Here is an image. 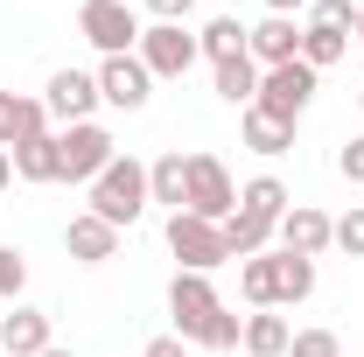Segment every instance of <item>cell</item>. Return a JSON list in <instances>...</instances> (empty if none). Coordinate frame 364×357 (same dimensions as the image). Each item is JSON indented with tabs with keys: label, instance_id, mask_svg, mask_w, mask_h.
<instances>
[{
	"label": "cell",
	"instance_id": "1",
	"mask_svg": "<svg viewBox=\"0 0 364 357\" xmlns=\"http://www.w3.org/2000/svg\"><path fill=\"white\" fill-rule=\"evenodd\" d=\"M147 203H154V196H147V169H140L134 154H119L105 176L91 182V218H105L112 231H127V224H134Z\"/></svg>",
	"mask_w": 364,
	"mask_h": 357
},
{
	"label": "cell",
	"instance_id": "2",
	"mask_svg": "<svg viewBox=\"0 0 364 357\" xmlns=\"http://www.w3.org/2000/svg\"><path fill=\"white\" fill-rule=\"evenodd\" d=\"M56 154H63V182H85L91 189V182L119 161V140L105 134L98 119H85V127H63V134H56Z\"/></svg>",
	"mask_w": 364,
	"mask_h": 357
},
{
	"label": "cell",
	"instance_id": "3",
	"mask_svg": "<svg viewBox=\"0 0 364 357\" xmlns=\"http://www.w3.org/2000/svg\"><path fill=\"white\" fill-rule=\"evenodd\" d=\"M309 98H316V70L294 56V63H273V70H259V112L267 119H280V127H294L301 112H309Z\"/></svg>",
	"mask_w": 364,
	"mask_h": 357
},
{
	"label": "cell",
	"instance_id": "4",
	"mask_svg": "<svg viewBox=\"0 0 364 357\" xmlns=\"http://www.w3.org/2000/svg\"><path fill=\"white\" fill-rule=\"evenodd\" d=\"M77 36H85L98 56H134L140 21H134L127 0H85V7H77Z\"/></svg>",
	"mask_w": 364,
	"mask_h": 357
},
{
	"label": "cell",
	"instance_id": "5",
	"mask_svg": "<svg viewBox=\"0 0 364 357\" xmlns=\"http://www.w3.org/2000/svg\"><path fill=\"white\" fill-rule=\"evenodd\" d=\"M168 252L182 260V273H210V267H225V260H231L225 224L189 218V211H176V218H168Z\"/></svg>",
	"mask_w": 364,
	"mask_h": 357
},
{
	"label": "cell",
	"instance_id": "6",
	"mask_svg": "<svg viewBox=\"0 0 364 357\" xmlns=\"http://www.w3.org/2000/svg\"><path fill=\"white\" fill-rule=\"evenodd\" d=\"M182 211H189V218H210V224H225L231 211H238L231 169L218 154H189V203H182Z\"/></svg>",
	"mask_w": 364,
	"mask_h": 357
},
{
	"label": "cell",
	"instance_id": "7",
	"mask_svg": "<svg viewBox=\"0 0 364 357\" xmlns=\"http://www.w3.org/2000/svg\"><path fill=\"white\" fill-rule=\"evenodd\" d=\"M140 63H147V78H182L196 63V36L182 21H154V28H140Z\"/></svg>",
	"mask_w": 364,
	"mask_h": 357
},
{
	"label": "cell",
	"instance_id": "8",
	"mask_svg": "<svg viewBox=\"0 0 364 357\" xmlns=\"http://www.w3.org/2000/svg\"><path fill=\"white\" fill-rule=\"evenodd\" d=\"M91 78H98V98H105V105H119V112H140V105L154 98V78H147V63H140V56H105Z\"/></svg>",
	"mask_w": 364,
	"mask_h": 357
},
{
	"label": "cell",
	"instance_id": "9",
	"mask_svg": "<svg viewBox=\"0 0 364 357\" xmlns=\"http://www.w3.org/2000/svg\"><path fill=\"white\" fill-rule=\"evenodd\" d=\"M273 238H280V252L322 260V252H329V238H336V218H322L316 203H287V218L273 224Z\"/></svg>",
	"mask_w": 364,
	"mask_h": 357
},
{
	"label": "cell",
	"instance_id": "10",
	"mask_svg": "<svg viewBox=\"0 0 364 357\" xmlns=\"http://www.w3.org/2000/svg\"><path fill=\"white\" fill-rule=\"evenodd\" d=\"M218 309H225V302H218L210 273H176V287H168V315H176V336H182V343H189Z\"/></svg>",
	"mask_w": 364,
	"mask_h": 357
},
{
	"label": "cell",
	"instance_id": "11",
	"mask_svg": "<svg viewBox=\"0 0 364 357\" xmlns=\"http://www.w3.org/2000/svg\"><path fill=\"white\" fill-rule=\"evenodd\" d=\"M43 105L63 119V127H85L91 105H98V78H91V70H56L49 91H43Z\"/></svg>",
	"mask_w": 364,
	"mask_h": 357
},
{
	"label": "cell",
	"instance_id": "12",
	"mask_svg": "<svg viewBox=\"0 0 364 357\" xmlns=\"http://www.w3.org/2000/svg\"><path fill=\"white\" fill-rule=\"evenodd\" d=\"M245 56H252L259 70H273V63H294V56H301V28H294L287 14H267L259 28H245Z\"/></svg>",
	"mask_w": 364,
	"mask_h": 357
},
{
	"label": "cell",
	"instance_id": "13",
	"mask_svg": "<svg viewBox=\"0 0 364 357\" xmlns=\"http://www.w3.org/2000/svg\"><path fill=\"white\" fill-rule=\"evenodd\" d=\"M63 252H70L77 267H105V260L119 252V231H112L105 218H91V211H85V218L63 224Z\"/></svg>",
	"mask_w": 364,
	"mask_h": 357
},
{
	"label": "cell",
	"instance_id": "14",
	"mask_svg": "<svg viewBox=\"0 0 364 357\" xmlns=\"http://www.w3.org/2000/svg\"><path fill=\"white\" fill-rule=\"evenodd\" d=\"M7 161H14V176L21 182H63V154H56V134H28L7 147Z\"/></svg>",
	"mask_w": 364,
	"mask_h": 357
},
{
	"label": "cell",
	"instance_id": "15",
	"mask_svg": "<svg viewBox=\"0 0 364 357\" xmlns=\"http://www.w3.org/2000/svg\"><path fill=\"white\" fill-rule=\"evenodd\" d=\"M49 351V315L43 309H14L0 322V357H43Z\"/></svg>",
	"mask_w": 364,
	"mask_h": 357
},
{
	"label": "cell",
	"instance_id": "16",
	"mask_svg": "<svg viewBox=\"0 0 364 357\" xmlns=\"http://www.w3.org/2000/svg\"><path fill=\"white\" fill-rule=\"evenodd\" d=\"M43 119H49V105H43V98L0 91V147H14V140H28V134H49Z\"/></svg>",
	"mask_w": 364,
	"mask_h": 357
},
{
	"label": "cell",
	"instance_id": "17",
	"mask_svg": "<svg viewBox=\"0 0 364 357\" xmlns=\"http://www.w3.org/2000/svg\"><path fill=\"white\" fill-rule=\"evenodd\" d=\"M147 196L168 203V218H176L182 203H189V154H161V161H147Z\"/></svg>",
	"mask_w": 364,
	"mask_h": 357
},
{
	"label": "cell",
	"instance_id": "18",
	"mask_svg": "<svg viewBox=\"0 0 364 357\" xmlns=\"http://www.w3.org/2000/svg\"><path fill=\"white\" fill-rule=\"evenodd\" d=\"M287 336H294V329H287V315L259 309V315H245V336H238V343H245L252 357H287Z\"/></svg>",
	"mask_w": 364,
	"mask_h": 357
},
{
	"label": "cell",
	"instance_id": "19",
	"mask_svg": "<svg viewBox=\"0 0 364 357\" xmlns=\"http://www.w3.org/2000/svg\"><path fill=\"white\" fill-rule=\"evenodd\" d=\"M273 287H280V309H287V302H309V294H316V260L273 252Z\"/></svg>",
	"mask_w": 364,
	"mask_h": 357
},
{
	"label": "cell",
	"instance_id": "20",
	"mask_svg": "<svg viewBox=\"0 0 364 357\" xmlns=\"http://www.w3.org/2000/svg\"><path fill=\"white\" fill-rule=\"evenodd\" d=\"M218 70V98L225 105H252L259 98V63L252 56H231V63H210Z\"/></svg>",
	"mask_w": 364,
	"mask_h": 357
},
{
	"label": "cell",
	"instance_id": "21",
	"mask_svg": "<svg viewBox=\"0 0 364 357\" xmlns=\"http://www.w3.org/2000/svg\"><path fill=\"white\" fill-rule=\"evenodd\" d=\"M238 211H252V218L280 224V218H287V182H280V176H252L245 189H238Z\"/></svg>",
	"mask_w": 364,
	"mask_h": 357
},
{
	"label": "cell",
	"instance_id": "22",
	"mask_svg": "<svg viewBox=\"0 0 364 357\" xmlns=\"http://www.w3.org/2000/svg\"><path fill=\"white\" fill-rule=\"evenodd\" d=\"M267 238H273V224H267V218H252V211H231V218H225V245H231V260H252V252H267Z\"/></svg>",
	"mask_w": 364,
	"mask_h": 357
},
{
	"label": "cell",
	"instance_id": "23",
	"mask_svg": "<svg viewBox=\"0 0 364 357\" xmlns=\"http://www.w3.org/2000/svg\"><path fill=\"white\" fill-rule=\"evenodd\" d=\"M238 287H245V302H252V309H280V287H273V252L238 260Z\"/></svg>",
	"mask_w": 364,
	"mask_h": 357
},
{
	"label": "cell",
	"instance_id": "24",
	"mask_svg": "<svg viewBox=\"0 0 364 357\" xmlns=\"http://www.w3.org/2000/svg\"><path fill=\"white\" fill-rule=\"evenodd\" d=\"M196 56H210V63H231V56H245V28L218 14V21H203V36H196Z\"/></svg>",
	"mask_w": 364,
	"mask_h": 357
},
{
	"label": "cell",
	"instance_id": "25",
	"mask_svg": "<svg viewBox=\"0 0 364 357\" xmlns=\"http://www.w3.org/2000/svg\"><path fill=\"white\" fill-rule=\"evenodd\" d=\"M343 49H350V36H343V28H316V21H309V28H301V63H309V70H329V63H343Z\"/></svg>",
	"mask_w": 364,
	"mask_h": 357
},
{
	"label": "cell",
	"instance_id": "26",
	"mask_svg": "<svg viewBox=\"0 0 364 357\" xmlns=\"http://www.w3.org/2000/svg\"><path fill=\"white\" fill-rule=\"evenodd\" d=\"M245 147H252V154H287V147H294V127H280L259 105H245Z\"/></svg>",
	"mask_w": 364,
	"mask_h": 357
},
{
	"label": "cell",
	"instance_id": "27",
	"mask_svg": "<svg viewBox=\"0 0 364 357\" xmlns=\"http://www.w3.org/2000/svg\"><path fill=\"white\" fill-rule=\"evenodd\" d=\"M238 336H245V322H238L231 309H218L210 322H203V329H196V336H189V343H196V351H231Z\"/></svg>",
	"mask_w": 364,
	"mask_h": 357
},
{
	"label": "cell",
	"instance_id": "28",
	"mask_svg": "<svg viewBox=\"0 0 364 357\" xmlns=\"http://www.w3.org/2000/svg\"><path fill=\"white\" fill-rule=\"evenodd\" d=\"M287 357H343V343H336V329H294Z\"/></svg>",
	"mask_w": 364,
	"mask_h": 357
},
{
	"label": "cell",
	"instance_id": "29",
	"mask_svg": "<svg viewBox=\"0 0 364 357\" xmlns=\"http://www.w3.org/2000/svg\"><path fill=\"white\" fill-rule=\"evenodd\" d=\"M358 0H316V7H309V21H316V28H343V36H350V28H358Z\"/></svg>",
	"mask_w": 364,
	"mask_h": 357
},
{
	"label": "cell",
	"instance_id": "30",
	"mask_svg": "<svg viewBox=\"0 0 364 357\" xmlns=\"http://www.w3.org/2000/svg\"><path fill=\"white\" fill-rule=\"evenodd\" d=\"M329 245H343L350 260H364V203H350V211L336 218V238H329Z\"/></svg>",
	"mask_w": 364,
	"mask_h": 357
},
{
	"label": "cell",
	"instance_id": "31",
	"mask_svg": "<svg viewBox=\"0 0 364 357\" xmlns=\"http://www.w3.org/2000/svg\"><path fill=\"white\" fill-rule=\"evenodd\" d=\"M21 280H28V260L0 245V302H14V294H21Z\"/></svg>",
	"mask_w": 364,
	"mask_h": 357
},
{
	"label": "cell",
	"instance_id": "32",
	"mask_svg": "<svg viewBox=\"0 0 364 357\" xmlns=\"http://www.w3.org/2000/svg\"><path fill=\"white\" fill-rule=\"evenodd\" d=\"M336 169H343V176H350V182H358V189H364V134L350 140L343 154H336Z\"/></svg>",
	"mask_w": 364,
	"mask_h": 357
},
{
	"label": "cell",
	"instance_id": "33",
	"mask_svg": "<svg viewBox=\"0 0 364 357\" xmlns=\"http://www.w3.org/2000/svg\"><path fill=\"white\" fill-rule=\"evenodd\" d=\"M147 7H154V21H189L196 0H147Z\"/></svg>",
	"mask_w": 364,
	"mask_h": 357
},
{
	"label": "cell",
	"instance_id": "34",
	"mask_svg": "<svg viewBox=\"0 0 364 357\" xmlns=\"http://www.w3.org/2000/svg\"><path fill=\"white\" fill-rule=\"evenodd\" d=\"M140 357H189V343H182V336H154Z\"/></svg>",
	"mask_w": 364,
	"mask_h": 357
},
{
	"label": "cell",
	"instance_id": "35",
	"mask_svg": "<svg viewBox=\"0 0 364 357\" xmlns=\"http://www.w3.org/2000/svg\"><path fill=\"white\" fill-rule=\"evenodd\" d=\"M301 7H309V0H267V14H287V21H294Z\"/></svg>",
	"mask_w": 364,
	"mask_h": 357
},
{
	"label": "cell",
	"instance_id": "36",
	"mask_svg": "<svg viewBox=\"0 0 364 357\" xmlns=\"http://www.w3.org/2000/svg\"><path fill=\"white\" fill-rule=\"evenodd\" d=\"M7 182H14V161H7V147H0V189H7Z\"/></svg>",
	"mask_w": 364,
	"mask_h": 357
},
{
	"label": "cell",
	"instance_id": "37",
	"mask_svg": "<svg viewBox=\"0 0 364 357\" xmlns=\"http://www.w3.org/2000/svg\"><path fill=\"white\" fill-rule=\"evenodd\" d=\"M43 357H77V351H56V343H49V351H43Z\"/></svg>",
	"mask_w": 364,
	"mask_h": 357
},
{
	"label": "cell",
	"instance_id": "38",
	"mask_svg": "<svg viewBox=\"0 0 364 357\" xmlns=\"http://www.w3.org/2000/svg\"><path fill=\"white\" fill-rule=\"evenodd\" d=\"M358 105H364V91H358Z\"/></svg>",
	"mask_w": 364,
	"mask_h": 357
}]
</instances>
